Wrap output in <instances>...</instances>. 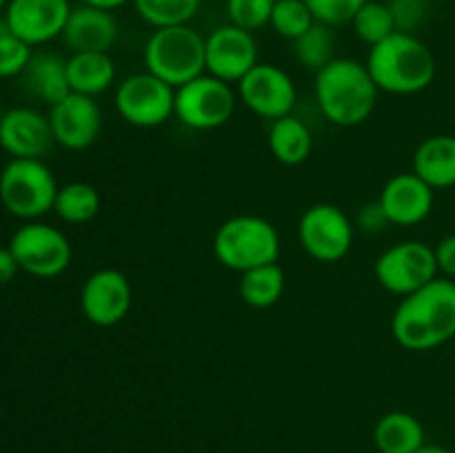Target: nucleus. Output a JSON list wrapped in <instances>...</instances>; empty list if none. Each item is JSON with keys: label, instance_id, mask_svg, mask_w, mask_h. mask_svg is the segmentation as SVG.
<instances>
[{"label": "nucleus", "instance_id": "obj_13", "mask_svg": "<svg viewBox=\"0 0 455 453\" xmlns=\"http://www.w3.org/2000/svg\"><path fill=\"white\" fill-rule=\"evenodd\" d=\"M258 65V43L251 31L231 22L216 27L204 38V69L207 74L238 84Z\"/></svg>", "mask_w": 455, "mask_h": 453}, {"label": "nucleus", "instance_id": "obj_23", "mask_svg": "<svg viewBox=\"0 0 455 453\" xmlns=\"http://www.w3.org/2000/svg\"><path fill=\"white\" fill-rule=\"evenodd\" d=\"M269 151L284 167H298L314 151V136L307 123L298 115L289 114L274 120L269 127Z\"/></svg>", "mask_w": 455, "mask_h": 453}, {"label": "nucleus", "instance_id": "obj_32", "mask_svg": "<svg viewBox=\"0 0 455 453\" xmlns=\"http://www.w3.org/2000/svg\"><path fill=\"white\" fill-rule=\"evenodd\" d=\"M275 0H227V18L231 25L247 31L262 29L269 25Z\"/></svg>", "mask_w": 455, "mask_h": 453}, {"label": "nucleus", "instance_id": "obj_10", "mask_svg": "<svg viewBox=\"0 0 455 453\" xmlns=\"http://www.w3.org/2000/svg\"><path fill=\"white\" fill-rule=\"evenodd\" d=\"M373 274L382 289L404 298L438 278L440 271L434 247L420 240H403L378 256Z\"/></svg>", "mask_w": 455, "mask_h": 453}, {"label": "nucleus", "instance_id": "obj_15", "mask_svg": "<svg viewBox=\"0 0 455 453\" xmlns=\"http://www.w3.org/2000/svg\"><path fill=\"white\" fill-rule=\"evenodd\" d=\"M49 124L56 145L69 151L89 149L102 131V111L96 98L74 93L49 109Z\"/></svg>", "mask_w": 455, "mask_h": 453}, {"label": "nucleus", "instance_id": "obj_4", "mask_svg": "<svg viewBox=\"0 0 455 453\" xmlns=\"http://www.w3.org/2000/svg\"><path fill=\"white\" fill-rule=\"evenodd\" d=\"M212 249L222 266L244 274L256 266L278 262L280 235L267 218L240 213L218 226Z\"/></svg>", "mask_w": 455, "mask_h": 453}, {"label": "nucleus", "instance_id": "obj_38", "mask_svg": "<svg viewBox=\"0 0 455 453\" xmlns=\"http://www.w3.org/2000/svg\"><path fill=\"white\" fill-rule=\"evenodd\" d=\"M83 4H92V7H98V9H107V12H116V9L124 7L127 3H132V0H80Z\"/></svg>", "mask_w": 455, "mask_h": 453}, {"label": "nucleus", "instance_id": "obj_18", "mask_svg": "<svg viewBox=\"0 0 455 453\" xmlns=\"http://www.w3.org/2000/svg\"><path fill=\"white\" fill-rule=\"evenodd\" d=\"M56 145L49 115L31 107H13L0 120V147L12 158L43 160Z\"/></svg>", "mask_w": 455, "mask_h": 453}, {"label": "nucleus", "instance_id": "obj_2", "mask_svg": "<svg viewBox=\"0 0 455 453\" xmlns=\"http://www.w3.org/2000/svg\"><path fill=\"white\" fill-rule=\"evenodd\" d=\"M315 100L320 114L336 127H358L371 118L380 89L367 65L351 58H336L315 74Z\"/></svg>", "mask_w": 455, "mask_h": 453}, {"label": "nucleus", "instance_id": "obj_11", "mask_svg": "<svg viewBox=\"0 0 455 453\" xmlns=\"http://www.w3.org/2000/svg\"><path fill=\"white\" fill-rule=\"evenodd\" d=\"M355 226L347 211L331 203H315L298 220V240L307 256L318 262H338L351 251Z\"/></svg>", "mask_w": 455, "mask_h": 453}, {"label": "nucleus", "instance_id": "obj_39", "mask_svg": "<svg viewBox=\"0 0 455 453\" xmlns=\"http://www.w3.org/2000/svg\"><path fill=\"white\" fill-rule=\"evenodd\" d=\"M416 453H451V451L444 447H438V444H425V447L418 449Z\"/></svg>", "mask_w": 455, "mask_h": 453}, {"label": "nucleus", "instance_id": "obj_27", "mask_svg": "<svg viewBox=\"0 0 455 453\" xmlns=\"http://www.w3.org/2000/svg\"><path fill=\"white\" fill-rule=\"evenodd\" d=\"M293 56L305 69L318 74L323 67L336 60V36L333 27L314 22L298 40H293Z\"/></svg>", "mask_w": 455, "mask_h": 453}, {"label": "nucleus", "instance_id": "obj_16", "mask_svg": "<svg viewBox=\"0 0 455 453\" xmlns=\"http://www.w3.org/2000/svg\"><path fill=\"white\" fill-rule=\"evenodd\" d=\"M69 13V0H9L4 20L12 34L29 47H40L60 38Z\"/></svg>", "mask_w": 455, "mask_h": 453}, {"label": "nucleus", "instance_id": "obj_28", "mask_svg": "<svg viewBox=\"0 0 455 453\" xmlns=\"http://www.w3.org/2000/svg\"><path fill=\"white\" fill-rule=\"evenodd\" d=\"M132 4L147 25L160 29V27L189 25L203 0H132Z\"/></svg>", "mask_w": 455, "mask_h": 453}, {"label": "nucleus", "instance_id": "obj_31", "mask_svg": "<svg viewBox=\"0 0 455 453\" xmlns=\"http://www.w3.org/2000/svg\"><path fill=\"white\" fill-rule=\"evenodd\" d=\"M34 47L12 34L4 16L0 18V78H16L29 65Z\"/></svg>", "mask_w": 455, "mask_h": 453}, {"label": "nucleus", "instance_id": "obj_41", "mask_svg": "<svg viewBox=\"0 0 455 453\" xmlns=\"http://www.w3.org/2000/svg\"><path fill=\"white\" fill-rule=\"evenodd\" d=\"M3 115H4V111H3V107H0V120H3Z\"/></svg>", "mask_w": 455, "mask_h": 453}, {"label": "nucleus", "instance_id": "obj_9", "mask_svg": "<svg viewBox=\"0 0 455 453\" xmlns=\"http://www.w3.org/2000/svg\"><path fill=\"white\" fill-rule=\"evenodd\" d=\"M114 107L120 118L132 127L154 129L173 118L176 89L149 71L127 76L116 87Z\"/></svg>", "mask_w": 455, "mask_h": 453}, {"label": "nucleus", "instance_id": "obj_26", "mask_svg": "<svg viewBox=\"0 0 455 453\" xmlns=\"http://www.w3.org/2000/svg\"><path fill=\"white\" fill-rule=\"evenodd\" d=\"M100 204L102 200L96 187L83 180H74L58 187L53 213L67 225H87L98 216Z\"/></svg>", "mask_w": 455, "mask_h": 453}, {"label": "nucleus", "instance_id": "obj_19", "mask_svg": "<svg viewBox=\"0 0 455 453\" xmlns=\"http://www.w3.org/2000/svg\"><path fill=\"white\" fill-rule=\"evenodd\" d=\"M118 20L114 12L92 7V4H78L71 7L67 18L65 31L60 38L65 40L71 53L80 52H105L114 47L118 40Z\"/></svg>", "mask_w": 455, "mask_h": 453}, {"label": "nucleus", "instance_id": "obj_1", "mask_svg": "<svg viewBox=\"0 0 455 453\" xmlns=\"http://www.w3.org/2000/svg\"><path fill=\"white\" fill-rule=\"evenodd\" d=\"M391 333L407 351H431L455 338V280L435 278L409 293L391 315Z\"/></svg>", "mask_w": 455, "mask_h": 453}, {"label": "nucleus", "instance_id": "obj_14", "mask_svg": "<svg viewBox=\"0 0 455 453\" xmlns=\"http://www.w3.org/2000/svg\"><path fill=\"white\" fill-rule=\"evenodd\" d=\"M132 284L118 269H98L80 289V311L96 327H116L132 309Z\"/></svg>", "mask_w": 455, "mask_h": 453}, {"label": "nucleus", "instance_id": "obj_20", "mask_svg": "<svg viewBox=\"0 0 455 453\" xmlns=\"http://www.w3.org/2000/svg\"><path fill=\"white\" fill-rule=\"evenodd\" d=\"M411 171L434 191L455 187V136H429L413 151Z\"/></svg>", "mask_w": 455, "mask_h": 453}, {"label": "nucleus", "instance_id": "obj_21", "mask_svg": "<svg viewBox=\"0 0 455 453\" xmlns=\"http://www.w3.org/2000/svg\"><path fill=\"white\" fill-rule=\"evenodd\" d=\"M22 84L27 91L49 107L69 96V78H67V58L53 52H34L29 65L22 71Z\"/></svg>", "mask_w": 455, "mask_h": 453}, {"label": "nucleus", "instance_id": "obj_33", "mask_svg": "<svg viewBox=\"0 0 455 453\" xmlns=\"http://www.w3.org/2000/svg\"><path fill=\"white\" fill-rule=\"evenodd\" d=\"M394 16L395 31L416 34L431 16V0H387Z\"/></svg>", "mask_w": 455, "mask_h": 453}, {"label": "nucleus", "instance_id": "obj_35", "mask_svg": "<svg viewBox=\"0 0 455 453\" xmlns=\"http://www.w3.org/2000/svg\"><path fill=\"white\" fill-rule=\"evenodd\" d=\"M355 225L363 231H369V234H378V231H382L389 225V220H387L380 203L373 200V203H364L363 207L358 209V213H355Z\"/></svg>", "mask_w": 455, "mask_h": 453}, {"label": "nucleus", "instance_id": "obj_29", "mask_svg": "<svg viewBox=\"0 0 455 453\" xmlns=\"http://www.w3.org/2000/svg\"><path fill=\"white\" fill-rule=\"evenodd\" d=\"M351 25H354L355 36L369 47L395 34V22L394 16H391L389 4L380 3V0H367L354 16Z\"/></svg>", "mask_w": 455, "mask_h": 453}, {"label": "nucleus", "instance_id": "obj_5", "mask_svg": "<svg viewBox=\"0 0 455 453\" xmlns=\"http://www.w3.org/2000/svg\"><path fill=\"white\" fill-rule=\"evenodd\" d=\"M145 67L156 78L173 89L207 74L204 69V36L191 25L160 27L145 43Z\"/></svg>", "mask_w": 455, "mask_h": 453}, {"label": "nucleus", "instance_id": "obj_30", "mask_svg": "<svg viewBox=\"0 0 455 453\" xmlns=\"http://www.w3.org/2000/svg\"><path fill=\"white\" fill-rule=\"evenodd\" d=\"M315 22L309 4L305 0H275L269 25L278 36L287 40H298Z\"/></svg>", "mask_w": 455, "mask_h": 453}, {"label": "nucleus", "instance_id": "obj_17", "mask_svg": "<svg viewBox=\"0 0 455 453\" xmlns=\"http://www.w3.org/2000/svg\"><path fill=\"white\" fill-rule=\"evenodd\" d=\"M389 225L416 226L434 211L435 191L416 173H395L382 187L378 195Z\"/></svg>", "mask_w": 455, "mask_h": 453}, {"label": "nucleus", "instance_id": "obj_25", "mask_svg": "<svg viewBox=\"0 0 455 453\" xmlns=\"http://www.w3.org/2000/svg\"><path fill=\"white\" fill-rule=\"evenodd\" d=\"M284 282L287 278H284L283 266L278 262H271V265H262L240 274L238 291L244 305L253 306V309H269L283 298Z\"/></svg>", "mask_w": 455, "mask_h": 453}, {"label": "nucleus", "instance_id": "obj_34", "mask_svg": "<svg viewBox=\"0 0 455 453\" xmlns=\"http://www.w3.org/2000/svg\"><path fill=\"white\" fill-rule=\"evenodd\" d=\"M314 13L315 22H323L327 27H342L354 20L367 0H305Z\"/></svg>", "mask_w": 455, "mask_h": 453}, {"label": "nucleus", "instance_id": "obj_36", "mask_svg": "<svg viewBox=\"0 0 455 453\" xmlns=\"http://www.w3.org/2000/svg\"><path fill=\"white\" fill-rule=\"evenodd\" d=\"M434 251L440 274H443L444 278L455 280V234L440 240L434 247Z\"/></svg>", "mask_w": 455, "mask_h": 453}, {"label": "nucleus", "instance_id": "obj_24", "mask_svg": "<svg viewBox=\"0 0 455 453\" xmlns=\"http://www.w3.org/2000/svg\"><path fill=\"white\" fill-rule=\"evenodd\" d=\"M373 442L380 453H416L425 447V426L407 411H389L373 426Z\"/></svg>", "mask_w": 455, "mask_h": 453}, {"label": "nucleus", "instance_id": "obj_8", "mask_svg": "<svg viewBox=\"0 0 455 453\" xmlns=\"http://www.w3.org/2000/svg\"><path fill=\"white\" fill-rule=\"evenodd\" d=\"M9 249L18 266L34 278H56L65 274L74 258L69 238L47 222L31 220L13 231Z\"/></svg>", "mask_w": 455, "mask_h": 453}, {"label": "nucleus", "instance_id": "obj_37", "mask_svg": "<svg viewBox=\"0 0 455 453\" xmlns=\"http://www.w3.org/2000/svg\"><path fill=\"white\" fill-rule=\"evenodd\" d=\"M18 271H20V266H18L16 256L12 253L9 244L7 247H0V287L12 282Z\"/></svg>", "mask_w": 455, "mask_h": 453}, {"label": "nucleus", "instance_id": "obj_3", "mask_svg": "<svg viewBox=\"0 0 455 453\" xmlns=\"http://www.w3.org/2000/svg\"><path fill=\"white\" fill-rule=\"evenodd\" d=\"M367 69L380 91L394 96H416L435 78V58L416 34L395 31L369 47Z\"/></svg>", "mask_w": 455, "mask_h": 453}, {"label": "nucleus", "instance_id": "obj_6", "mask_svg": "<svg viewBox=\"0 0 455 453\" xmlns=\"http://www.w3.org/2000/svg\"><path fill=\"white\" fill-rule=\"evenodd\" d=\"M56 194V176L38 158H12L0 171V203L25 222L53 211Z\"/></svg>", "mask_w": 455, "mask_h": 453}, {"label": "nucleus", "instance_id": "obj_40", "mask_svg": "<svg viewBox=\"0 0 455 453\" xmlns=\"http://www.w3.org/2000/svg\"><path fill=\"white\" fill-rule=\"evenodd\" d=\"M7 4H9V0H0V13H3L4 9H7Z\"/></svg>", "mask_w": 455, "mask_h": 453}, {"label": "nucleus", "instance_id": "obj_7", "mask_svg": "<svg viewBox=\"0 0 455 453\" xmlns=\"http://www.w3.org/2000/svg\"><path fill=\"white\" fill-rule=\"evenodd\" d=\"M235 105L238 93L229 83L212 74H203L176 89L173 115L196 131H213L229 123Z\"/></svg>", "mask_w": 455, "mask_h": 453}, {"label": "nucleus", "instance_id": "obj_12", "mask_svg": "<svg viewBox=\"0 0 455 453\" xmlns=\"http://www.w3.org/2000/svg\"><path fill=\"white\" fill-rule=\"evenodd\" d=\"M235 93L251 114L271 120V123L293 114V107L298 102V89L293 78L283 67L271 65V62H258L240 80Z\"/></svg>", "mask_w": 455, "mask_h": 453}, {"label": "nucleus", "instance_id": "obj_22", "mask_svg": "<svg viewBox=\"0 0 455 453\" xmlns=\"http://www.w3.org/2000/svg\"><path fill=\"white\" fill-rule=\"evenodd\" d=\"M69 89L83 96H100L116 84V65L105 52H80L67 58Z\"/></svg>", "mask_w": 455, "mask_h": 453}]
</instances>
